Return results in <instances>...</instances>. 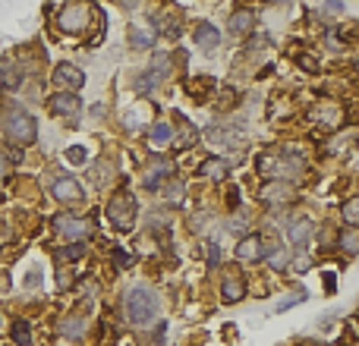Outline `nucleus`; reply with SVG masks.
<instances>
[{
  "mask_svg": "<svg viewBox=\"0 0 359 346\" xmlns=\"http://www.w3.org/2000/svg\"><path fill=\"white\" fill-rule=\"evenodd\" d=\"M0 126H4V136L10 139L13 145H32L38 139V123L25 107L13 104V101H4L0 104Z\"/></svg>",
  "mask_w": 359,
  "mask_h": 346,
  "instance_id": "f257e3e1",
  "label": "nucleus"
},
{
  "mask_svg": "<svg viewBox=\"0 0 359 346\" xmlns=\"http://www.w3.org/2000/svg\"><path fill=\"white\" fill-rule=\"evenodd\" d=\"M123 309H126L130 324H136V328H149V324H155L158 312H161V303H158V296L149 290V286H136V290L126 293Z\"/></svg>",
  "mask_w": 359,
  "mask_h": 346,
  "instance_id": "f03ea898",
  "label": "nucleus"
},
{
  "mask_svg": "<svg viewBox=\"0 0 359 346\" xmlns=\"http://www.w3.org/2000/svg\"><path fill=\"white\" fill-rule=\"evenodd\" d=\"M107 217H111V223L117 230L130 233V230L136 227V198H133L130 192H117V195L111 198V205H107Z\"/></svg>",
  "mask_w": 359,
  "mask_h": 346,
  "instance_id": "7ed1b4c3",
  "label": "nucleus"
},
{
  "mask_svg": "<svg viewBox=\"0 0 359 346\" xmlns=\"http://www.w3.org/2000/svg\"><path fill=\"white\" fill-rule=\"evenodd\" d=\"M57 25H60L63 32H69V35H79V32H86V25H88V13H92V6L88 4H63V6H57Z\"/></svg>",
  "mask_w": 359,
  "mask_h": 346,
  "instance_id": "20e7f679",
  "label": "nucleus"
},
{
  "mask_svg": "<svg viewBox=\"0 0 359 346\" xmlns=\"http://www.w3.org/2000/svg\"><path fill=\"white\" fill-rule=\"evenodd\" d=\"M50 227H54V233L67 236V240H73V242H82L88 233H92L88 221H82V217H73V214H57Z\"/></svg>",
  "mask_w": 359,
  "mask_h": 346,
  "instance_id": "39448f33",
  "label": "nucleus"
},
{
  "mask_svg": "<svg viewBox=\"0 0 359 346\" xmlns=\"http://www.w3.org/2000/svg\"><path fill=\"white\" fill-rule=\"evenodd\" d=\"M48 107H50V113H54V117L76 120V117H79V111H82V101H79V95H76V92H57V95H50Z\"/></svg>",
  "mask_w": 359,
  "mask_h": 346,
  "instance_id": "423d86ee",
  "label": "nucleus"
},
{
  "mask_svg": "<svg viewBox=\"0 0 359 346\" xmlns=\"http://www.w3.org/2000/svg\"><path fill=\"white\" fill-rule=\"evenodd\" d=\"M265 258V240L262 236H243L236 242V261L243 265H255V261Z\"/></svg>",
  "mask_w": 359,
  "mask_h": 346,
  "instance_id": "0eeeda50",
  "label": "nucleus"
},
{
  "mask_svg": "<svg viewBox=\"0 0 359 346\" xmlns=\"http://www.w3.org/2000/svg\"><path fill=\"white\" fill-rule=\"evenodd\" d=\"M130 41H133V48H139V50L151 48V44L158 41L155 25H151L149 19H133L130 22Z\"/></svg>",
  "mask_w": 359,
  "mask_h": 346,
  "instance_id": "6e6552de",
  "label": "nucleus"
},
{
  "mask_svg": "<svg viewBox=\"0 0 359 346\" xmlns=\"http://www.w3.org/2000/svg\"><path fill=\"white\" fill-rule=\"evenodd\" d=\"M54 82L57 85H67V92H76V88L86 85V73L79 67H73V63H60L54 69Z\"/></svg>",
  "mask_w": 359,
  "mask_h": 346,
  "instance_id": "1a4fd4ad",
  "label": "nucleus"
},
{
  "mask_svg": "<svg viewBox=\"0 0 359 346\" xmlns=\"http://www.w3.org/2000/svg\"><path fill=\"white\" fill-rule=\"evenodd\" d=\"M293 186L290 183H284V179H274V183H265V189H262V202H268V205H287V202H293Z\"/></svg>",
  "mask_w": 359,
  "mask_h": 346,
  "instance_id": "9d476101",
  "label": "nucleus"
},
{
  "mask_svg": "<svg viewBox=\"0 0 359 346\" xmlns=\"http://www.w3.org/2000/svg\"><path fill=\"white\" fill-rule=\"evenodd\" d=\"M312 230H316V227H312L309 217H293V221L287 223V236H290V242H293L297 249H306V246H309Z\"/></svg>",
  "mask_w": 359,
  "mask_h": 346,
  "instance_id": "9b49d317",
  "label": "nucleus"
},
{
  "mask_svg": "<svg viewBox=\"0 0 359 346\" xmlns=\"http://www.w3.org/2000/svg\"><path fill=\"white\" fill-rule=\"evenodd\" d=\"M50 195H54L57 202H79L82 186L76 183L73 177H60V179H54V186H50Z\"/></svg>",
  "mask_w": 359,
  "mask_h": 346,
  "instance_id": "f8f14e48",
  "label": "nucleus"
},
{
  "mask_svg": "<svg viewBox=\"0 0 359 346\" xmlns=\"http://www.w3.org/2000/svg\"><path fill=\"white\" fill-rule=\"evenodd\" d=\"M170 173H174V164H170L168 158H151L149 170H145V186H149V189H158V186H161V179L170 177Z\"/></svg>",
  "mask_w": 359,
  "mask_h": 346,
  "instance_id": "ddd939ff",
  "label": "nucleus"
},
{
  "mask_svg": "<svg viewBox=\"0 0 359 346\" xmlns=\"http://www.w3.org/2000/svg\"><path fill=\"white\" fill-rule=\"evenodd\" d=\"M0 85H4L6 92H13V88L22 85V69H19L16 63L4 60V57H0Z\"/></svg>",
  "mask_w": 359,
  "mask_h": 346,
  "instance_id": "4468645a",
  "label": "nucleus"
},
{
  "mask_svg": "<svg viewBox=\"0 0 359 346\" xmlns=\"http://www.w3.org/2000/svg\"><path fill=\"white\" fill-rule=\"evenodd\" d=\"M217 41H221V32H217L211 22H198L196 25V44L202 50H215Z\"/></svg>",
  "mask_w": 359,
  "mask_h": 346,
  "instance_id": "2eb2a0df",
  "label": "nucleus"
},
{
  "mask_svg": "<svg viewBox=\"0 0 359 346\" xmlns=\"http://www.w3.org/2000/svg\"><path fill=\"white\" fill-rule=\"evenodd\" d=\"M252 29H255V13L252 10H236L233 16H230V32H233V35L246 38Z\"/></svg>",
  "mask_w": 359,
  "mask_h": 346,
  "instance_id": "dca6fc26",
  "label": "nucleus"
},
{
  "mask_svg": "<svg viewBox=\"0 0 359 346\" xmlns=\"http://www.w3.org/2000/svg\"><path fill=\"white\" fill-rule=\"evenodd\" d=\"M243 293H246V284H243L240 277H224V284H221V299H224V305L240 303Z\"/></svg>",
  "mask_w": 359,
  "mask_h": 346,
  "instance_id": "f3484780",
  "label": "nucleus"
},
{
  "mask_svg": "<svg viewBox=\"0 0 359 346\" xmlns=\"http://www.w3.org/2000/svg\"><path fill=\"white\" fill-rule=\"evenodd\" d=\"M198 173H202V177H208V179H224L230 173V167H227V161H224V158H205V161L198 164Z\"/></svg>",
  "mask_w": 359,
  "mask_h": 346,
  "instance_id": "a211bd4d",
  "label": "nucleus"
},
{
  "mask_svg": "<svg viewBox=\"0 0 359 346\" xmlns=\"http://www.w3.org/2000/svg\"><path fill=\"white\" fill-rule=\"evenodd\" d=\"M149 139L155 148H168V145H174V126L170 123H155L149 130Z\"/></svg>",
  "mask_w": 359,
  "mask_h": 346,
  "instance_id": "6ab92c4d",
  "label": "nucleus"
},
{
  "mask_svg": "<svg viewBox=\"0 0 359 346\" xmlns=\"http://www.w3.org/2000/svg\"><path fill=\"white\" fill-rule=\"evenodd\" d=\"M177 117H180V113H177ZM177 126H180V139H174V142L180 145V148H189V145H196V142H198V132H196V126H192L189 120L180 117V120H177Z\"/></svg>",
  "mask_w": 359,
  "mask_h": 346,
  "instance_id": "aec40b11",
  "label": "nucleus"
},
{
  "mask_svg": "<svg viewBox=\"0 0 359 346\" xmlns=\"http://www.w3.org/2000/svg\"><path fill=\"white\" fill-rule=\"evenodd\" d=\"M151 25H155V32H164V35H170V38L180 35V16L177 13H164V16H158Z\"/></svg>",
  "mask_w": 359,
  "mask_h": 346,
  "instance_id": "412c9836",
  "label": "nucleus"
},
{
  "mask_svg": "<svg viewBox=\"0 0 359 346\" xmlns=\"http://www.w3.org/2000/svg\"><path fill=\"white\" fill-rule=\"evenodd\" d=\"M35 343V337H32V324L25 321V318H19L16 324H13V346H32Z\"/></svg>",
  "mask_w": 359,
  "mask_h": 346,
  "instance_id": "4be33fe9",
  "label": "nucleus"
},
{
  "mask_svg": "<svg viewBox=\"0 0 359 346\" xmlns=\"http://www.w3.org/2000/svg\"><path fill=\"white\" fill-rule=\"evenodd\" d=\"M60 334L76 337V340H79V337L86 334V321H82V318H73V315H69L67 321H60Z\"/></svg>",
  "mask_w": 359,
  "mask_h": 346,
  "instance_id": "5701e85b",
  "label": "nucleus"
},
{
  "mask_svg": "<svg viewBox=\"0 0 359 346\" xmlns=\"http://www.w3.org/2000/svg\"><path fill=\"white\" fill-rule=\"evenodd\" d=\"M149 73H151V76H158V79H164V76L170 73V57H168V54H155V57H151Z\"/></svg>",
  "mask_w": 359,
  "mask_h": 346,
  "instance_id": "b1692460",
  "label": "nucleus"
},
{
  "mask_svg": "<svg viewBox=\"0 0 359 346\" xmlns=\"http://www.w3.org/2000/svg\"><path fill=\"white\" fill-rule=\"evenodd\" d=\"M158 82H161L158 76H151V73H139V76H136V92H139V95H151V92L158 88Z\"/></svg>",
  "mask_w": 359,
  "mask_h": 346,
  "instance_id": "393cba45",
  "label": "nucleus"
},
{
  "mask_svg": "<svg viewBox=\"0 0 359 346\" xmlns=\"http://www.w3.org/2000/svg\"><path fill=\"white\" fill-rule=\"evenodd\" d=\"M164 202H174V205H180L183 202V183L180 179H170V183H164Z\"/></svg>",
  "mask_w": 359,
  "mask_h": 346,
  "instance_id": "a878e982",
  "label": "nucleus"
},
{
  "mask_svg": "<svg viewBox=\"0 0 359 346\" xmlns=\"http://www.w3.org/2000/svg\"><path fill=\"white\" fill-rule=\"evenodd\" d=\"M145 113H149V117H151V107H133V111L130 113H126V126H130V130H136V126H142L145 123Z\"/></svg>",
  "mask_w": 359,
  "mask_h": 346,
  "instance_id": "bb28decb",
  "label": "nucleus"
},
{
  "mask_svg": "<svg viewBox=\"0 0 359 346\" xmlns=\"http://www.w3.org/2000/svg\"><path fill=\"white\" fill-rule=\"evenodd\" d=\"M341 214H344V221H347L350 227H356V221H359V198H350V202H344Z\"/></svg>",
  "mask_w": 359,
  "mask_h": 346,
  "instance_id": "cd10ccee",
  "label": "nucleus"
},
{
  "mask_svg": "<svg viewBox=\"0 0 359 346\" xmlns=\"http://www.w3.org/2000/svg\"><path fill=\"white\" fill-rule=\"evenodd\" d=\"M356 242H359V236H356V227H350L347 230V233H341V249H344V252H347V255H356Z\"/></svg>",
  "mask_w": 359,
  "mask_h": 346,
  "instance_id": "c85d7f7f",
  "label": "nucleus"
},
{
  "mask_svg": "<svg viewBox=\"0 0 359 346\" xmlns=\"http://www.w3.org/2000/svg\"><path fill=\"white\" fill-rule=\"evenodd\" d=\"M268 261H271V268H274V271H284V268H287V265H290V255H287V252H284V249H280V246H278V249H274V252H271V255H268Z\"/></svg>",
  "mask_w": 359,
  "mask_h": 346,
  "instance_id": "c756f323",
  "label": "nucleus"
},
{
  "mask_svg": "<svg viewBox=\"0 0 359 346\" xmlns=\"http://www.w3.org/2000/svg\"><path fill=\"white\" fill-rule=\"evenodd\" d=\"M57 255H60V258H82V255H86V246H82V242H73V246H63Z\"/></svg>",
  "mask_w": 359,
  "mask_h": 346,
  "instance_id": "7c9ffc66",
  "label": "nucleus"
},
{
  "mask_svg": "<svg viewBox=\"0 0 359 346\" xmlns=\"http://www.w3.org/2000/svg\"><path fill=\"white\" fill-rule=\"evenodd\" d=\"M114 265H117V268H130L133 265V255L123 252V249H114Z\"/></svg>",
  "mask_w": 359,
  "mask_h": 346,
  "instance_id": "2f4dec72",
  "label": "nucleus"
},
{
  "mask_svg": "<svg viewBox=\"0 0 359 346\" xmlns=\"http://www.w3.org/2000/svg\"><path fill=\"white\" fill-rule=\"evenodd\" d=\"M86 148H79V145H76V148H67V161L69 164H82V161H86Z\"/></svg>",
  "mask_w": 359,
  "mask_h": 346,
  "instance_id": "473e14b6",
  "label": "nucleus"
},
{
  "mask_svg": "<svg viewBox=\"0 0 359 346\" xmlns=\"http://www.w3.org/2000/svg\"><path fill=\"white\" fill-rule=\"evenodd\" d=\"M299 67H303L306 73H316V69H318V60H316L312 54H299Z\"/></svg>",
  "mask_w": 359,
  "mask_h": 346,
  "instance_id": "72a5a7b5",
  "label": "nucleus"
},
{
  "mask_svg": "<svg viewBox=\"0 0 359 346\" xmlns=\"http://www.w3.org/2000/svg\"><path fill=\"white\" fill-rule=\"evenodd\" d=\"M306 296H309V293H303V290H299V293H297V296H293V299H284V303H280V305H278V312L290 309V305H293V303H303V299H306Z\"/></svg>",
  "mask_w": 359,
  "mask_h": 346,
  "instance_id": "f704fd0d",
  "label": "nucleus"
},
{
  "mask_svg": "<svg viewBox=\"0 0 359 346\" xmlns=\"http://www.w3.org/2000/svg\"><path fill=\"white\" fill-rule=\"evenodd\" d=\"M38 284H41V271H32L29 277H25V286H29V290H35Z\"/></svg>",
  "mask_w": 359,
  "mask_h": 346,
  "instance_id": "c9c22d12",
  "label": "nucleus"
},
{
  "mask_svg": "<svg viewBox=\"0 0 359 346\" xmlns=\"http://www.w3.org/2000/svg\"><path fill=\"white\" fill-rule=\"evenodd\" d=\"M217 261H221V252H217V242H211V255H208V265L217 268Z\"/></svg>",
  "mask_w": 359,
  "mask_h": 346,
  "instance_id": "e433bc0d",
  "label": "nucleus"
},
{
  "mask_svg": "<svg viewBox=\"0 0 359 346\" xmlns=\"http://www.w3.org/2000/svg\"><path fill=\"white\" fill-rule=\"evenodd\" d=\"M293 265H297V271H306V268H309V258H306V255H303V258H297V261H293Z\"/></svg>",
  "mask_w": 359,
  "mask_h": 346,
  "instance_id": "4c0bfd02",
  "label": "nucleus"
},
{
  "mask_svg": "<svg viewBox=\"0 0 359 346\" xmlns=\"http://www.w3.org/2000/svg\"><path fill=\"white\" fill-rule=\"evenodd\" d=\"M4 173H6V158H4V151H0V179H4Z\"/></svg>",
  "mask_w": 359,
  "mask_h": 346,
  "instance_id": "58836bf2",
  "label": "nucleus"
},
{
  "mask_svg": "<svg viewBox=\"0 0 359 346\" xmlns=\"http://www.w3.org/2000/svg\"><path fill=\"white\" fill-rule=\"evenodd\" d=\"M57 346H73V343H69V340H63V343H57Z\"/></svg>",
  "mask_w": 359,
  "mask_h": 346,
  "instance_id": "ea45409f",
  "label": "nucleus"
}]
</instances>
